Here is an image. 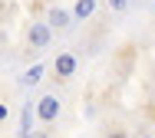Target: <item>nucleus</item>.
I'll return each mask as SVG.
<instances>
[{
    "instance_id": "nucleus-1",
    "label": "nucleus",
    "mask_w": 155,
    "mask_h": 138,
    "mask_svg": "<svg viewBox=\"0 0 155 138\" xmlns=\"http://www.w3.org/2000/svg\"><path fill=\"white\" fill-rule=\"evenodd\" d=\"M76 69H79L76 53L60 49V53H56V59H53V79H56V82H69V79L76 76Z\"/></svg>"
},
{
    "instance_id": "nucleus-8",
    "label": "nucleus",
    "mask_w": 155,
    "mask_h": 138,
    "mask_svg": "<svg viewBox=\"0 0 155 138\" xmlns=\"http://www.w3.org/2000/svg\"><path fill=\"white\" fill-rule=\"evenodd\" d=\"M106 138H129V132H125V128H109Z\"/></svg>"
},
{
    "instance_id": "nucleus-2",
    "label": "nucleus",
    "mask_w": 155,
    "mask_h": 138,
    "mask_svg": "<svg viewBox=\"0 0 155 138\" xmlns=\"http://www.w3.org/2000/svg\"><path fill=\"white\" fill-rule=\"evenodd\" d=\"M60 112H63V102H60V96L46 92V96H40V99H36V118H40L43 125H53V122L60 118Z\"/></svg>"
},
{
    "instance_id": "nucleus-10",
    "label": "nucleus",
    "mask_w": 155,
    "mask_h": 138,
    "mask_svg": "<svg viewBox=\"0 0 155 138\" xmlns=\"http://www.w3.org/2000/svg\"><path fill=\"white\" fill-rule=\"evenodd\" d=\"M0 118H7V105H0Z\"/></svg>"
},
{
    "instance_id": "nucleus-6",
    "label": "nucleus",
    "mask_w": 155,
    "mask_h": 138,
    "mask_svg": "<svg viewBox=\"0 0 155 138\" xmlns=\"http://www.w3.org/2000/svg\"><path fill=\"white\" fill-rule=\"evenodd\" d=\"M43 72H46V66H43V63H36L33 69H27V72H23V86H36V82L43 79Z\"/></svg>"
},
{
    "instance_id": "nucleus-5",
    "label": "nucleus",
    "mask_w": 155,
    "mask_h": 138,
    "mask_svg": "<svg viewBox=\"0 0 155 138\" xmlns=\"http://www.w3.org/2000/svg\"><path fill=\"white\" fill-rule=\"evenodd\" d=\"M96 7H99V0H76V3H73V20H76V23L89 20L96 13Z\"/></svg>"
},
{
    "instance_id": "nucleus-3",
    "label": "nucleus",
    "mask_w": 155,
    "mask_h": 138,
    "mask_svg": "<svg viewBox=\"0 0 155 138\" xmlns=\"http://www.w3.org/2000/svg\"><path fill=\"white\" fill-rule=\"evenodd\" d=\"M27 43H30L33 49H46L53 43V30L46 27V20H33L30 27H27Z\"/></svg>"
},
{
    "instance_id": "nucleus-7",
    "label": "nucleus",
    "mask_w": 155,
    "mask_h": 138,
    "mask_svg": "<svg viewBox=\"0 0 155 138\" xmlns=\"http://www.w3.org/2000/svg\"><path fill=\"white\" fill-rule=\"evenodd\" d=\"M106 7H109L112 13H125V10H129V0H106Z\"/></svg>"
},
{
    "instance_id": "nucleus-11",
    "label": "nucleus",
    "mask_w": 155,
    "mask_h": 138,
    "mask_svg": "<svg viewBox=\"0 0 155 138\" xmlns=\"http://www.w3.org/2000/svg\"><path fill=\"white\" fill-rule=\"evenodd\" d=\"M139 138H155V135H152V132H145V135H139Z\"/></svg>"
},
{
    "instance_id": "nucleus-9",
    "label": "nucleus",
    "mask_w": 155,
    "mask_h": 138,
    "mask_svg": "<svg viewBox=\"0 0 155 138\" xmlns=\"http://www.w3.org/2000/svg\"><path fill=\"white\" fill-rule=\"evenodd\" d=\"M30 138H50V132H46V128H40V132H33Z\"/></svg>"
},
{
    "instance_id": "nucleus-4",
    "label": "nucleus",
    "mask_w": 155,
    "mask_h": 138,
    "mask_svg": "<svg viewBox=\"0 0 155 138\" xmlns=\"http://www.w3.org/2000/svg\"><path fill=\"white\" fill-rule=\"evenodd\" d=\"M46 27L50 30H73L76 27V20H73V10H66V7H60V3H53L50 10H46Z\"/></svg>"
}]
</instances>
